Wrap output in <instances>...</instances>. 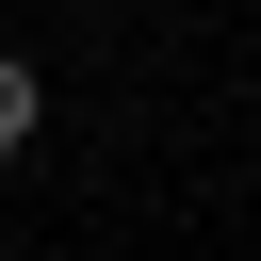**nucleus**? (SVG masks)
I'll use <instances>...</instances> for the list:
<instances>
[{
  "mask_svg": "<svg viewBox=\"0 0 261 261\" xmlns=\"http://www.w3.org/2000/svg\"><path fill=\"white\" fill-rule=\"evenodd\" d=\"M33 130H49V82H33V65H16V49H0V163H16V147H33Z\"/></svg>",
  "mask_w": 261,
  "mask_h": 261,
  "instance_id": "nucleus-1",
  "label": "nucleus"
}]
</instances>
